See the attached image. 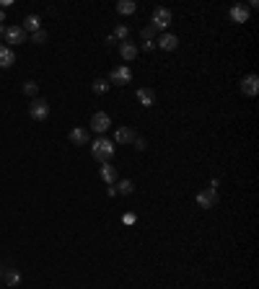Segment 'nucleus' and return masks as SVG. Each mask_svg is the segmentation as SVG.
<instances>
[{
    "label": "nucleus",
    "mask_w": 259,
    "mask_h": 289,
    "mask_svg": "<svg viewBox=\"0 0 259 289\" xmlns=\"http://www.w3.org/2000/svg\"><path fill=\"white\" fill-rule=\"evenodd\" d=\"M91 155H94V160H99L101 165L104 163H112V158H114V142L106 140V137L94 140L91 142Z\"/></svg>",
    "instance_id": "1"
},
{
    "label": "nucleus",
    "mask_w": 259,
    "mask_h": 289,
    "mask_svg": "<svg viewBox=\"0 0 259 289\" xmlns=\"http://www.w3.org/2000/svg\"><path fill=\"white\" fill-rule=\"evenodd\" d=\"M218 202H221V196H218V189H215V186H210V189H205V191L197 194V204H200L202 209L218 207Z\"/></svg>",
    "instance_id": "2"
},
{
    "label": "nucleus",
    "mask_w": 259,
    "mask_h": 289,
    "mask_svg": "<svg viewBox=\"0 0 259 289\" xmlns=\"http://www.w3.org/2000/svg\"><path fill=\"white\" fill-rule=\"evenodd\" d=\"M29 114H31V119H36V122H45V119L50 117V103H47L45 98H31Z\"/></svg>",
    "instance_id": "3"
},
{
    "label": "nucleus",
    "mask_w": 259,
    "mask_h": 289,
    "mask_svg": "<svg viewBox=\"0 0 259 289\" xmlns=\"http://www.w3.org/2000/svg\"><path fill=\"white\" fill-rule=\"evenodd\" d=\"M3 39H6V47H18V44L26 41V31L21 26H6Z\"/></svg>",
    "instance_id": "4"
},
{
    "label": "nucleus",
    "mask_w": 259,
    "mask_h": 289,
    "mask_svg": "<svg viewBox=\"0 0 259 289\" xmlns=\"http://www.w3.org/2000/svg\"><path fill=\"white\" fill-rule=\"evenodd\" d=\"M130 80H133V70L127 65H119V68H114L109 73V85H127Z\"/></svg>",
    "instance_id": "5"
},
{
    "label": "nucleus",
    "mask_w": 259,
    "mask_h": 289,
    "mask_svg": "<svg viewBox=\"0 0 259 289\" xmlns=\"http://www.w3.org/2000/svg\"><path fill=\"white\" fill-rule=\"evenodd\" d=\"M150 26L153 29H168L171 26V11L168 8H156L153 18H150Z\"/></svg>",
    "instance_id": "6"
},
{
    "label": "nucleus",
    "mask_w": 259,
    "mask_h": 289,
    "mask_svg": "<svg viewBox=\"0 0 259 289\" xmlns=\"http://www.w3.org/2000/svg\"><path fill=\"white\" fill-rule=\"evenodd\" d=\"M156 47L163 49V52H174V49H179V36H174V34H161V36H156Z\"/></svg>",
    "instance_id": "7"
},
{
    "label": "nucleus",
    "mask_w": 259,
    "mask_h": 289,
    "mask_svg": "<svg viewBox=\"0 0 259 289\" xmlns=\"http://www.w3.org/2000/svg\"><path fill=\"white\" fill-rule=\"evenodd\" d=\"M112 127V119H109V114H104V111H96V114L91 117V129L94 132H99V135H104L106 129Z\"/></svg>",
    "instance_id": "8"
},
{
    "label": "nucleus",
    "mask_w": 259,
    "mask_h": 289,
    "mask_svg": "<svg viewBox=\"0 0 259 289\" xmlns=\"http://www.w3.org/2000/svg\"><path fill=\"white\" fill-rule=\"evenodd\" d=\"M241 93L244 96H249V98H254L256 93H259V78L251 73V75H246L244 80H241Z\"/></svg>",
    "instance_id": "9"
},
{
    "label": "nucleus",
    "mask_w": 259,
    "mask_h": 289,
    "mask_svg": "<svg viewBox=\"0 0 259 289\" xmlns=\"http://www.w3.org/2000/svg\"><path fill=\"white\" fill-rule=\"evenodd\" d=\"M228 16H231L233 24H246V21H249V8L244 3H236V6H231Z\"/></svg>",
    "instance_id": "10"
},
{
    "label": "nucleus",
    "mask_w": 259,
    "mask_h": 289,
    "mask_svg": "<svg viewBox=\"0 0 259 289\" xmlns=\"http://www.w3.org/2000/svg\"><path fill=\"white\" fill-rule=\"evenodd\" d=\"M135 98L140 101V106H143V108H150V106L156 103V93L150 91V88H138V93H135Z\"/></svg>",
    "instance_id": "11"
},
{
    "label": "nucleus",
    "mask_w": 259,
    "mask_h": 289,
    "mask_svg": "<svg viewBox=\"0 0 259 289\" xmlns=\"http://www.w3.org/2000/svg\"><path fill=\"white\" fill-rule=\"evenodd\" d=\"M101 179H104V184L114 186V184L119 181V173H117V168H114L112 163H104V165H101Z\"/></svg>",
    "instance_id": "12"
},
{
    "label": "nucleus",
    "mask_w": 259,
    "mask_h": 289,
    "mask_svg": "<svg viewBox=\"0 0 259 289\" xmlns=\"http://www.w3.org/2000/svg\"><path fill=\"white\" fill-rule=\"evenodd\" d=\"M119 54H122L124 62H133L138 57V47H135L133 41H119Z\"/></svg>",
    "instance_id": "13"
},
{
    "label": "nucleus",
    "mask_w": 259,
    "mask_h": 289,
    "mask_svg": "<svg viewBox=\"0 0 259 289\" xmlns=\"http://www.w3.org/2000/svg\"><path fill=\"white\" fill-rule=\"evenodd\" d=\"M133 140H135V132L130 129V127H119L114 132V142H119V145H130Z\"/></svg>",
    "instance_id": "14"
},
{
    "label": "nucleus",
    "mask_w": 259,
    "mask_h": 289,
    "mask_svg": "<svg viewBox=\"0 0 259 289\" xmlns=\"http://www.w3.org/2000/svg\"><path fill=\"white\" fill-rule=\"evenodd\" d=\"M16 62V54H13V49L11 47H6V44H0V68H11V65Z\"/></svg>",
    "instance_id": "15"
},
{
    "label": "nucleus",
    "mask_w": 259,
    "mask_h": 289,
    "mask_svg": "<svg viewBox=\"0 0 259 289\" xmlns=\"http://www.w3.org/2000/svg\"><path fill=\"white\" fill-rule=\"evenodd\" d=\"M68 140L73 142V145H89V132H85V129H80V127H75L73 132H70V135H68Z\"/></svg>",
    "instance_id": "16"
},
{
    "label": "nucleus",
    "mask_w": 259,
    "mask_h": 289,
    "mask_svg": "<svg viewBox=\"0 0 259 289\" xmlns=\"http://www.w3.org/2000/svg\"><path fill=\"white\" fill-rule=\"evenodd\" d=\"M21 29H24V31H31V34L39 31V29H41V18H39V16H26L24 24H21Z\"/></svg>",
    "instance_id": "17"
},
{
    "label": "nucleus",
    "mask_w": 259,
    "mask_h": 289,
    "mask_svg": "<svg viewBox=\"0 0 259 289\" xmlns=\"http://www.w3.org/2000/svg\"><path fill=\"white\" fill-rule=\"evenodd\" d=\"M3 279H6V286H8V289H13V286H18V284H21V274H18L16 269L6 271V274H3Z\"/></svg>",
    "instance_id": "18"
},
{
    "label": "nucleus",
    "mask_w": 259,
    "mask_h": 289,
    "mask_svg": "<svg viewBox=\"0 0 259 289\" xmlns=\"http://www.w3.org/2000/svg\"><path fill=\"white\" fill-rule=\"evenodd\" d=\"M135 3H133V0H119V3H117V11L122 13V16H130V13H135Z\"/></svg>",
    "instance_id": "19"
},
{
    "label": "nucleus",
    "mask_w": 259,
    "mask_h": 289,
    "mask_svg": "<svg viewBox=\"0 0 259 289\" xmlns=\"http://www.w3.org/2000/svg\"><path fill=\"white\" fill-rule=\"evenodd\" d=\"M106 91H109V80H101V78H96V80H94V93L104 96Z\"/></svg>",
    "instance_id": "20"
},
{
    "label": "nucleus",
    "mask_w": 259,
    "mask_h": 289,
    "mask_svg": "<svg viewBox=\"0 0 259 289\" xmlns=\"http://www.w3.org/2000/svg\"><path fill=\"white\" fill-rule=\"evenodd\" d=\"M24 93H26V96H31V98H36V93H39V83L26 80V83H24Z\"/></svg>",
    "instance_id": "21"
},
{
    "label": "nucleus",
    "mask_w": 259,
    "mask_h": 289,
    "mask_svg": "<svg viewBox=\"0 0 259 289\" xmlns=\"http://www.w3.org/2000/svg\"><path fill=\"white\" fill-rule=\"evenodd\" d=\"M112 36H114V41H117V39H119V41H127V36H130V29H127V26H117Z\"/></svg>",
    "instance_id": "22"
},
{
    "label": "nucleus",
    "mask_w": 259,
    "mask_h": 289,
    "mask_svg": "<svg viewBox=\"0 0 259 289\" xmlns=\"http://www.w3.org/2000/svg\"><path fill=\"white\" fill-rule=\"evenodd\" d=\"M133 189H135V184L130 181V179H122L119 181V194H133Z\"/></svg>",
    "instance_id": "23"
},
{
    "label": "nucleus",
    "mask_w": 259,
    "mask_h": 289,
    "mask_svg": "<svg viewBox=\"0 0 259 289\" xmlns=\"http://www.w3.org/2000/svg\"><path fill=\"white\" fill-rule=\"evenodd\" d=\"M140 36H143L145 41H156V29H153V26H145V29L140 31Z\"/></svg>",
    "instance_id": "24"
},
{
    "label": "nucleus",
    "mask_w": 259,
    "mask_h": 289,
    "mask_svg": "<svg viewBox=\"0 0 259 289\" xmlns=\"http://www.w3.org/2000/svg\"><path fill=\"white\" fill-rule=\"evenodd\" d=\"M31 41H34V44H45V41H47V31H45V29L34 31V34H31Z\"/></svg>",
    "instance_id": "25"
},
{
    "label": "nucleus",
    "mask_w": 259,
    "mask_h": 289,
    "mask_svg": "<svg viewBox=\"0 0 259 289\" xmlns=\"http://www.w3.org/2000/svg\"><path fill=\"white\" fill-rule=\"evenodd\" d=\"M133 145H135V150H145V140H143V137H135Z\"/></svg>",
    "instance_id": "26"
},
{
    "label": "nucleus",
    "mask_w": 259,
    "mask_h": 289,
    "mask_svg": "<svg viewBox=\"0 0 259 289\" xmlns=\"http://www.w3.org/2000/svg\"><path fill=\"white\" fill-rule=\"evenodd\" d=\"M3 21H6V13H3V8H0V26H3Z\"/></svg>",
    "instance_id": "27"
},
{
    "label": "nucleus",
    "mask_w": 259,
    "mask_h": 289,
    "mask_svg": "<svg viewBox=\"0 0 259 289\" xmlns=\"http://www.w3.org/2000/svg\"><path fill=\"white\" fill-rule=\"evenodd\" d=\"M3 34H6V26H0V39H3Z\"/></svg>",
    "instance_id": "28"
},
{
    "label": "nucleus",
    "mask_w": 259,
    "mask_h": 289,
    "mask_svg": "<svg viewBox=\"0 0 259 289\" xmlns=\"http://www.w3.org/2000/svg\"><path fill=\"white\" fill-rule=\"evenodd\" d=\"M0 276H3V271H0Z\"/></svg>",
    "instance_id": "29"
}]
</instances>
